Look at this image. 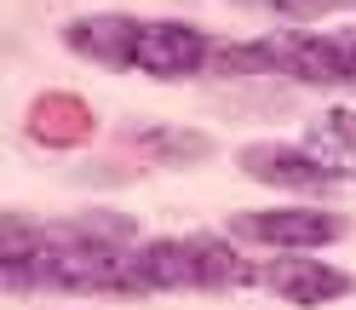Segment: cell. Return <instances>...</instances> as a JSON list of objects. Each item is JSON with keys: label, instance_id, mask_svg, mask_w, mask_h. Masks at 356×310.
<instances>
[{"label": "cell", "instance_id": "1", "mask_svg": "<svg viewBox=\"0 0 356 310\" xmlns=\"http://www.w3.org/2000/svg\"><path fill=\"white\" fill-rule=\"evenodd\" d=\"M0 264L12 287H58V293H149L138 253H121L115 241L92 236L86 225L70 230H29L24 218L0 225Z\"/></svg>", "mask_w": 356, "mask_h": 310}, {"label": "cell", "instance_id": "2", "mask_svg": "<svg viewBox=\"0 0 356 310\" xmlns=\"http://www.w3.org/2000/svg\"><path fill=\"white\" fill-rule=\"evenodd\" d=\"M138 264H144L149 287H236V282H253V264H241L225 241H207V236L149 241L138 253Z\"/></svg>", "mask_w": 356, "mask_h": 310}, {"label": "cell", "instance_id": "3", "mask_svg": "<svg viewBox=\"0 0 356 310\" xmlns=\"http://www.w3.org/2000/svg\"><path fill=\"white\" fill-rule=\"evenodd\" d=\"M339 218L333 213H310V207H282V213H236L230 236L241 241H264V247H322L339 241Z\"/></svg>", "mask_w": 356, "mask_h": 310}, {"label": "cell", "instance_id": "4", "mask_svg": "<svg viewBox=\"0 0 356 310\" xmlns=\"http://www.w3.org/2000/svg\"><path fill=\"white\" fill-rule=\"evenodd\" d=\"M132 63H138L144 75H155V81H184V75H195L207 63V35L190 29V24H172V17L144 24L138 58H132Z\"/></svg>", "mask_w": 356, "mask_h": 310}, {"label": "cell", "instance_id": "5", "mask_svg": "<svg viewBox=\"0 0 356 310\" xmlns=\"http://www.w3.org/2000/svg\"><path fill=\"white\" fill-rule=\"evenodd\" d=\"M241 172L259 184H276V190H327L345 179L339 167H327L305 149H287V144H248L241 149Z\"/></svg>", "mask_w": 356, "mask_h": 310}, {"label": "cell", "instance_id": "6", "mask_svg": "<svg viewBox=\"0 0 356 310\" xmlns=\"http://www.w3.org/2000/svg\"><path fill=\"white\" fill-rule=\"evenodd\" d=\"M253 282L270 287L276 299H293V304H327L350 293V276L333 270V264H310V259H282V264H253Z\"/></svg>", "mask_w": 356, "mask_h": 310}, {"label": "cell", "instance_id": "7", "mask_svg": "<svg viewBox=\"0 0 356 310\" xmlns=\"http://www.w3.org/2000/svg\"><path fill=\"white\" fill-rule=\"evenodd\" d=\"M138 35H144V24H138V17H121V12L81 17V24H70V29H63L70 52L92 58V63H115V70L138 58Z\"/></svg>", "mask_w": 356, "mask_h": 310}, {"label": "cell", "instance_id": "8", "mask_svg": "<svg viewBox=\"0 0 356 310\" xmlns=\"http://www.w3.org/2000/svg\"><path fill=\"white\" fill-rule=\"evenodd\" d=\"M92 104L75 98V92H40L29 104V138L35 144H52V149H70L92 138Z\"/></svg>", "mask_w": 356, "mask_h": 310}, {"label": "cell", "instance_id": "9", "mask_svg": "<svg viewBox=\"0 0 356 310\" xmlns=\"http://www.w3.org/2000/svg\"><path fill=\"white\" fill-rule=\"evenodd\" d=\"M132 149L155 155V161H207L213 144L202 138V132H184V127H132Z\"/></svg>", "mask_w": 356, "mask_h": 310}, {"label": "cell", "instance_id": "10", "mask_svg": "<svg viewBox=\"0 0 356 310\" xmlns=\"http://www.w3.org/2000/svg\"><path fill=\"white\" fill-rule=\"evenodd\" d=\"M310 149H322L327 167L356 161V115H350V109H333V115H322L316 132H310Z\"/></svg>", "mask_w": 356, "mask_h": 310}, {"label": "cell", "instance_id": "11", "mask_svg": "<svg viewBox=\"0 0 356 310\" xmlns=\"http://www.w3.org/2000/svg\"><path fill=\"white\" fill-rule=\"evenodd\" d=\"M253 12H276V17H333V12H356V0H236Z\"/></svg>", "mask_w": 356, "mask_h": 310}]
</instances>
